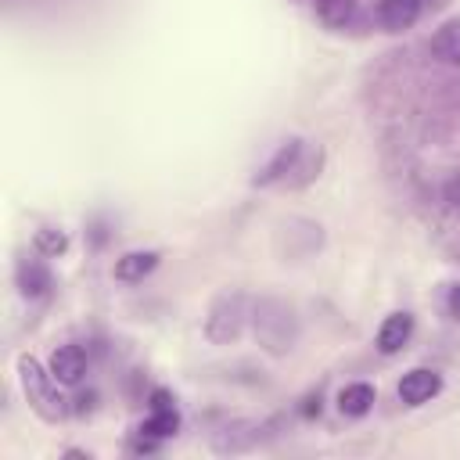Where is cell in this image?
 Masks as SVG:
<instances>
[{
    "mask_svg": "<svg viewBox=\"0 0 460 460\" xmlns=\"http://www.w3.org/2000/svg\"><path fill=\"white\" fill-rule=\"evenodd\" d=\"M18 377H22V388H25V399L32 402V410L40 417H47V420H58L61 417V399L54 395V385H50L54 374H50V367L43 370L40 359L18 356Z\"/></svg>",
    "mask_w": 460,
    "mask_h": 460,
    "instance_id": "1",
    "label": "cell"
},
{
    "mask_svg": "<svg viewBox=\"0 0 460 460\" xmlns=\"http://www.w3.org/2000/svg\"><path fill=\"white\" fill-rule=\"evenodd\" d=\"M241 323H244V298L223 295V298H216V305L205 320V331L212 341H234L241 334Z\"/></svg>",
    "mask_w": 460,
    "mask_h": 460,
    "instance_id": "2",
    "label": "cell"
},
{
    "mask_svg": "<svg viewBox=\"0 0 460 460\" xmlns=\"http://www.w3.org/2000/svg\"><path fill=\"white\" fill-rule=\"evenodd\" d=\"M438 388H442V377H438L435 370L413 367V370L402 374V381H399V399H402L406 406H420V402H428Z\"/></svg>",
    "mask_w": 460,
    "mask_h": 460,
    "instance_id": "3",
    "label": "cell"
},
{
    "mask_svg": "<svg viewBox=\"0 0 460 460\" xmlns=\"http://www.w3.org/2000/svg\"><path fill=\"white\" fill-rule=\"evenodd\" d=\"M50 374L58 385H75L86 374V352L79 345H61L50 356Z\"/></svg>",
    "mask_w": 460,
    "mask_h": 460,
    "instance_id": "4",
    "label": "cell"
},
{
    "mask_svg": "<svg viewBox=\"0 0 460 460\" xmlns=\"http://www.w3.org/2000/svg\"><path fill=\"white\" fill-rule=\"evenodd\" d=\"M424 11V0H377V22L392 32L410 29Z\"/></svg>",
    "mask_w": 460,
    "mask_h": 460,
    "instance_id": "5",
    "label": "cell"
},
{
    "mask_svg": "<svg viewBox=\"0 0 460 460\" xmlns=\"http://www.w3.org/2000/svg\"><path fill=\"white\" fill-rule=\"evenodd\" d=\"M298 158H302V140H284L277 147V155L262 165V172L255 176V183H277V180H284L288 172H295Z\"/></svg>",
    "mask_w": 460,
    "mask_h": 460,
    "instance_id": "6",
    "label": "cell"
},
{
    "mask_svg": "<svg viewBox=\"0 0 460 460\" xmlns=\"http://www.w3.org/2000/svg\"><path fill=\"white\" fill-rule=\"evenodd\" d=\"M410 334H413V316H410V313H392V316H385V323L377 327V349H381L385 356H392V352H399V349L410 341Z\"/></svg>",
    "mask_w": 460,
    "mask_h": 460,
    "instance_id": "7",
    "label": "cell"
},
{
    "mask_svg": "<svg viewBox=\"0 0 460 460\" xmlns=\"http://www.w3.org/2000/svg\"><path fill=\"white\" fill-rule=\"evenodd\" d=\"M155 266H158V252H126L122 259H115V277L133 284V280H144Z\"/></svg>",
    "mask_w": 460,
    "mask_h": 460,
    "instance_id": "8",
    "label": "cell"
},
{
    "mask_svg": "<svg viewBox=\"0 0 460 460\" xmlns=\"http://www.w3.org/2000/svg\"><path fill=\"white\" fill-rule=\"evenodd\" d=\"M370 406H374V388L367 381H352V385H345L338 392V410L345 417H363Z\"/></svg>",
    "mask_w": 460,
    "mask_h": 460,
    "instance_id": "9",
    "label": "cell"
},
{
    "mask_svg": "<svg viewBox=\"0 0 460 460\" xmlns=\"http://www.w3.org/2000/svg\"><path fill=\"white\" fill-rule=\"evenodd\" d=\"M431 54L446 65H460V18L446 22L435 36H431Z\"/></svg>",
    "mask_w": 460,
    "mask_h": 460,
    "instance_id": "10",
    "label": "cell"
},
{
    "mask_svg": "<svg viewBox=\"0 0 460 460\" xmlns=\"http://www.w3.org/2000/svg\"><path fill=\"white\" fill-rule=\"evenodd\" d=\"M18 288H22V295H29V298L43 295V291L50 288V273H47V266L36 262V259H22V262H18Z\"/></svg>",
    "mask_w": 460,
    "mask_h": 460,
    "instance_id": "11",
    "label": "cell"
},
{
    "mask_svg": "<svg viewBox=\"0 0 460 460\" xmlns=\"http://www.w3.org/2000/svg\"><path fill=\"white\" fill-rule=\"evenodd\" d=\"M352 14H356V0H316V18L331 29L349 25Z\"/></svg>",
    "mask_w": 460,
    "mask_h": 460,
    "instance_id": "12",
    "label": "cell"
},
{
    "mask_svg": "<svg viewBox=\"0 0 460 460\" xmlns=\"http://www.w3.org/2000/svg\"><path fill=\"white\" fill-rule=\"evenodd\" d=\"M176 428H180L176 406H162V410H151V417H147V424L140 431H147L155 438H165V435H176Z\"/></svg>",
    "mask_w": 460,
    "mask_h": 460,
    "instance_id": "13",
    "label": "cell"
},
{
    "mask_svg": "<svg viewBox=\"0 0 460 460\" xmlns=\"http://www.w3.org/2000/svg\"><path fill=\"white\" fill-rule=\"evenodd\" d=\"M32 241H36V252H43V255H61L68 248V237L61 230H36Z\"/></svg>",
    "mask_w": 460,
    "mask_h": 460,
    "instance_id": "14",
    "label": "cell"
},
{
    "mask_svg": "<svg viewBox=\"0 0 460 460\" xmlns=\"http://www.w3.org/2000/svg\"><path fill=\"white\" fill-rule=\"evenodd\" d=\"M446 305H449V313L460 320V284H456V288H449V298H446Z\"/></svg>",
    "mask_w": 460,
    "mask_h": 460,
    "instance_id": "15",
    "label": "cell"
}]
</instances>
